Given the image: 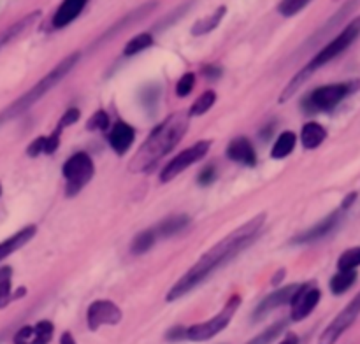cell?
Segmentation results:
<instances>
[{
  "label": "cell",
  "instance_id": "17",
  "mask_svg": "<svg viewBox=\"0 0 360 344\" xmlns=\"http://www.w3.org/2000/svg\"><path fill=\"white\" fill-rule=\"evenodd\" d=\"M35 232H37V227H35V225H28V227L18 230L15 236L2 241V243H0V262L6 260L8 257H11L12 253H16V251H18L19 248L25 246L26 243H31L32 237L35 236Z\"/></svg>",
  "mask_w": 360,
  "mask_h": 344
},
{
  "label": "cell",
  "instance_id": "39",
  "mask_svg": "<svg viewBox=\"0 0 360 344\" xmlns=\"http://www.w3.org/2000/svg\"><path fill=\"white\" fill-rule=\"evenodd\" d=\"M204 74H206V78L216 79V78H220V76H221V71H220V69H216V67H207V69H204Z\"/></svg>",
  "mask_w": 360,
  "mask_h": 344
},
{
  "label": "cell",
  "instance_id": "10",
  "mask_svg": "<svg viewBox=\"0 0 360 344\" xmlns=\"http://www.w3.org/2000/svg\"><path fill=\"white\" fill-rule=\"evenodd\" d=\"M121 318V309L111 300H95L87 311V323L90 330H98L104 325H118Z\"/></svg>",
  "mask_w": 360,
  "mask_h": 344
},
{
  "label": "cell",
  "instance_id": "42",
  "mask_svg": "<svg viewBox=\"0 0 360 344\" xmlns=\"http://www.w3.org/2000/svg\"><path fill=\"white\" fill-rule=\"evenodd\" d=\"M0 195H2V184H0Z\"/></svg>",
  "mask_w": 360,
  "mask_h": 344
},
{
  "label": "cell",
  "instance_id": "26",
  "mask_svg": "<svg viewBox=\"0 0 360 344\" xmlns=\"http://www.w3.org/2000/svg\"><path fill=\"white\" fill-rule=\"evenodd\" d=\"M214 102H216V94H214L213 90L204 92L203 95L197 97V101H194L188 114H190V117H203L204 112H207L211 108H213Z\"/></svg>",
  "mask_w": 360,
  "mask_h": 344
},
{
  "label": "cell",
  "instance_id": "9",
  "mask_svg": "<svg viewBox=\"0 0 360 344\" xmlns=\"http://www.w3.org/2000/svg\"><path fill=\"white\" fill-rule=\"evenodd\" d=\"M360 316V293L336 316L330 325L320 336L318 344H336L339 337L355 323V320Z\"/></svg>",
  "mask_w": 360,
  "mask_h": 344
},
{
  "label": "cell",
  "instance_id": "12",
  "mask_svg": "<svg viewBox=\"0 0 360 344\" xmlns=\"http://www.w3.org/2000/svg\"><path fill=\"white\" fill-rule=\"evenodd\" d=\"M55 334V325L49 320H41L34 325H25L15 334L12 344H49Z\"/></svg>",
  "mask_w": 360,
  "mask_h": 344
},
{
  "label": "cell",
  "instance_id": "5",
  "mask_svg": "<svg viewBox=\"0 0 360 344\" xmlns=\"http://www.w3.org/2000/svg\"><path fill=\"white\" fill-rule=\"evenodd\" d=\"M357 88H359V83H336V85L320 86L304 98L302 108L309 114H313V112H329L338 108Z\"/></svg>",
  "mask_w": 360,
  "mask_h": 344
},
{
  "label": "cell",
  "instance_id": "22",
  "mask_svg": "<svg viewBox=\"0 0 360 344\" xmlns=\"http://www.w3.org/2000/svg\"><path fill=\"white\" fill-rule=\"evenodd\" d=\"M295 144H297V135L290 130L283 132V134H280V137L276 139V142L273 144L271 157H273L274 160H283V158H286L293 150H295Z\"/></svg>",
  "mask_w": 360,
  "mask_h": 344
},
{
  "label": "cell",
  "instance_id": "24",
  "mask_svg": "<svg viewBox=\"0 0 360 344\" xmlns=\"http://www.w3.org/2000/svg\"><path fill=\"white\" fill-rule=\"evenodd\" d=\"M357 281V270H338L336 276L330 280V292L334 295H341V293L348 292Z\"/></svg>",
  "mask_w": 360,
  "mask_h": 344
},
{
  "label": "cell",
  "instance_id": "21",
  "mask_svg": "<svg viewBox=\"0 0 360 344\" xmlns=\"http://www.w3.org/2000/svg\"><path fill=\"white\" fill-rule=\"evenodd\" d=\"M188 223H190V218L187 214H174V216H169L167 220L158 223L153 230L157 237H171L174 234L181 232Z\"/></svg>",
  "mask_w": 360,
  "mask_h": 344
},
{
  "label": "cell",
  "instance_id": "34",
  "mask_svg": "<svg viewBox=\"0 0 360 344\" xmlns=\"http://www.w3.org/2000/svg\"><path fill=\"white\" fill-rule=\"evenodd\" d=\"M79 114H81V112H79V109H76V108L67 109V111L64 112V117L60 118V121H58V125H57V128H55V130L60 132V134H62L65 127H71V125H74L76 121L79 120Z\"/></svg>",
  "mask_w": 360,
  "mask_h": 344
},
{
  "label": "cell",
  "instance_id": "28",
  "mask_svg": "<svg viewBox=\"0 0 360 344\" xmlns=\"http://www.w3.org/2000/svg\"><path fill=\"white\" fill-rule=\"evenodd\" d=\"M151 44H153V35L151 34L135 35L134 39H130V41L127 42V46H125V49H123V55L134 56V55H137V53H141V51H144V49L150 48Z\"/></svg>",
  "mask_w": 360,
  "mask_h": 344
},
{
  "label": "cell",
  "instance_id": "30",
  "mask_svg": "<svg viewBox=\"0 0 360 344\" xmlns=\"http://www.w3.org/2000/svg\"><path fill=\"white\" fill-rule=\"evenodd\" d=\"M285 327H286V322H283V320L278 323H274V325H271L269 329L264 330L260 336H257L255 339H252L248 344H271L276 337L280 336V334L283 332V330H285Z\"/></svg>",
  "mask_w": 360,
  "mask_h": 344
},
{
  "label": "cell",
  "instance_id": "25",
  "mask_svg": "<svg viewBox=\"0 0 360 344\" xmlns=\"http://www.w3.org/2000/svg\"><path fill=\"white\" fill-rule=\"evenodd\" d=\"M12 299V269L4 266L0 267V309H4Z\"/></svg>",
  "mask_w": 360,
  "mask_h": 344
},
{
  "label": "cell",
  "instance_id": "31",
  "mask_svg": "<svg viewBox=\"0 0 360 344\" xmlns=\"http://www.w3.org/2000/svg\"><path fill=\"white\" fill-rule=\"evenodd\" d=\"M309 2H311V0H282L278 6V11L280 15L285 16V18H290V16H295L297 12L302 11Z\"/></svg>",
  "mask_w": 360,
  "mask_h": 344
},
{
  "label": "cell",
  "instance_id": "15",
  "mask_svg": "<svg viewBox=\"0 0 360 344\" xmlns=\"http://www.w3.org/2000/svg\"><path fill=\"white\" fill-rule=\"evenodd\" d=\"M109 146L113 148L117 155H125L130 150L132 142L135 139V130L132 125L125 123V121H118L113 125V128L109 130Z\"/></svg>",
  "mask_w": 360,
  "mask_h": 344
},
{
  "label": "cell",
  "instance_id": "6",
  "mask_svg": "<svg viewBox=\"0 0 360 344\" xmlns=\"http://www.w3.org/2000/svg\"><path fill=\"white\" fill-rule=\"evenodd\" d=\"M239 306H241V297L232 295L229 300H227L223 309H221L218 314H214L213 318L207 320V322L188 327L187 339L194 341V343H204V341L213 339V337L218 336L221 330L227 329V325H229L230 320L234 318V314H236V311L239 309Z\"/></svg>",
  "mask_w": 360,
  "mask_h": 344
},
{
  "label": "cell",
  "instance_id": "27",
  "mask_svg": "<svg viewBox=\"0 0 360 344\" xmlns=\"http://www.w3.org/2000/svg\"><path fill=\"white\" fill-rule=\"evenodd\" d=\"M155 241H157V234L155 230H144L139 236L132 241V253L134 255H144L146 251H150L155 246Z\"/></svg>",
  "mask_w": 360,
  "mask_h": 344
},
{
  "label": "cell",
  "instance_id": "16",
  "mask_svg": "<svg viewBox=\"0 0 360 344\" xmlns=\"http://www.w3.org/2000/svg\"><path fill=\"white\" fill-rule=\"evenodd\" d=\"M227 157H229V160L246 165V167H253L257 164L255 148L252 146V142L248 141L246 137L232 139L229 142V146H227Z\"/></svg>",
  "mask_w": 360,
  "mask_h": 344
},
{
  "label": "cell",
  "instance_id": "32",
  "mask_svg": "<svg viewBox=\"0 0 360 344\" xmlns=\"http://www.w3.org/2000/svg\"><path fill=\"white\" fill-rule=\"evenodd\" d=\"M194 85H196V74L194 72H187L183 74V78H180L176 85V95L178 97H188L194 90Z\"/></svg>",
  "mask_w": 360,
  "mask_h": 344
},
{
  "label": "cell",
  "instance_id": "23",
  "mask_svg": "<svg viewBox=\"0 0 360 344\" xmlns=\"http://www.w3.org/2000/svg\"><path fill=\"white\" fill-rule=\"evenodd\" d=\"M225 12H227L225 6H220V8H218L216 11L213 12V15H209V16H206V18L199 19L196 25L191 26V34H194V35H204V34H209V32H213L214 28L220 25V22L223 19Z\"/></svg>",
  "mask_w": 360,
  "mask_h": 344
},
{
  "label": "cell",
  "instance_id": "7",
  "mask_svg": "<svg viewBox=\"0 0 360 344\" xmlns=\"http://www.w3.org/2000/svg\"><path fill=\"white\" fill-rule=\"evenodd\" d=\"M95 165L92 162V158L87 153H74L62 167V174H64L65 181H67V188H65V194L69 197H74L76 194L83 190L90 183V180L94 178Z\"/></svg>",
  "mask_w": 360,
  "mask_h": 344
},
{
  "label": "cell",
  "instance_id": "1",
  "mask_svg": "<svg viewBox=\"0 0 360 344\" xmlns=\"http://www.w3.org/2000/svg\"><path fill=\"white\" fill-rule=\"evenodd\" d=\"M264 223H266V214H257L250 221L237 227L229 236L223 237L220 243L214 244L209 251H206L199 258V262L196 266H191L190 270L174 283V286L167 293V300L174 302V300L181 299V297L190 293L194 289H197L214 270L229 264L232 258H236L241 251L246 250L257 239V236H259L260 230L264 228Z\"/></svg>",
  "mask_w": 360,
  "mask_h": 344
},
{
  "label": "cell",
  "instance_id": "14",
  "mask_svg": "<svg viewBox=\"0 0 360 344\" xmlns=\"http://www.w3.org/2000/svg\"><path fill=\"white\" fill-rule=\"evenodd\" d=\"M339 218H341V211H336V213L329 214L325 220H322L320 223H316L315 227L308 228L306 232L299 234V236L293 239V244H306V243H315V241L323 239L325 236H329L339 223Z\"/></svg>",
  "mask_w": 360,
  "mask_h": 344
},
{
  "label": "cell",
  "instance_id": "18",
  "mask_svg": "<svg viewBox=\"0 0 360 344\" xmlns=\"http://www.w3.org/2000/svg\"><path fill=\"white\" fill-rule=\"evenodd\" d=\"M85 6H87V0H64L60 8L57 9V12H55V16H53V26L64 28V26L71 25L81 15Z\"/></svg>",
  "mask_w": 360,
  "mask_h": 344
},
{
  "label": "cell",
  "instance_id": "11",
  "mask_svg": "<svg viewBox=\"0 0 360 344\" xmlns=\"http://www.w3.org/2000/svg\"><path fill=\"white\" fill-rule=\"evenodd\" d=\"M320 297H322V292L316 286L299 284V290H297L292 302H290V306H292V313H290L292 322H300V320L308 318L309 314L315 311V307L318 306Z\"/></svg>",
  "mask_w": 360,
  "mask_h": 344
},
{
  "label": "cell",
  "instance_id": "13",
  "mask_svg": "<svg viewBox=\"0 0 360 344\" xmlns=\"http://www.w3.org/2000/svg\"><path fill=\"white\" fill-rule=\"evenodd\" d=\"M297 290H299V284H290V286L280 289L276 290V292L269 293L267 297H264V300L257 306L255 313H253V318L260 320L264 318L266 314H269L273 309H276V307H282L285 306V304H290Z\"/></svg>",
  "mask_w": 360,
  "mask_h": 344
},
{
  "label": "cell",
  "instance_id": "33",
  "mask_svg": "<svg viewBox=\"0 0 360 344\" xmlns=\"http://www.w3.org/2000/svg\"><path fill=\"white\" fill-rule=\"evenodd\" d=\"M88 130H108L109 128V114L105 111H97L92 114L90 120L87 121Z\"/></svg>",
  "mask_w": 360,
  "mask_h": 344
},
{
  "label": "cell",
  "instance_id": "19",
  "mask_svg": "<svg viewBox=\"0 0 360 344\" xmlns=\"http://www.w3.org/2000/svg\"><path fill=\"white\" fill-rule=\"evenodd\" d=\"M39 18H41V12L39 11L31 12V15H26L25 18L18 19L15 25H11L9 28H6L4 32H0V49H4L6 46L11 44L15 39H18L23 32L28 31V28H31V26L34 25Z\"/></svg>",
  "mask_w": 360,
  "mask_h": 344
},
{
  "label": "cell",
  "instance_id": "41",
  "mask_svg": "<svg viewBox=\"0 0 360 344\" xmlns=\"http://www.w3.org/2000/svg\"><path fill=\"white\" fill-rule=\"evenodd\" d=\"M280 344H299V337H297L295 334H289Z\"/></svg>",
  "mask_w": 360,
  "mask_h": 344
},
{
  "label": "cell",
  "instance_id": "40",
  "mask_svg": "<svg viewBox=\"0 0 360 344\" xmlns=\"http://www.w3.org/2000/svg\"><path fill=\"white\" fill-rule=\"evenodd\" d=\"M60 344H78V343H76L74 336H72L71 332H64L60 337Z\"/></svg>",
  "mask_w": 360,
  "mask_h": 344
},
{
  "label": "cell",
  "instance_id": "36",
  "mask_svg": "<svg viewBox=\"0 0 360 344\" xmlns=\"http://www.w3.org/2000/svg\"><path fill=\"white\" fill-rule=\"evenodd\" d=\"M214 178H216V169H214L213 165H209V167H206L204 171H200L197 181H199L200 187H207V184L213 183Z\"/></svg>",
  "mask_w": 360,
  "mask_h": 344
},
{
  "label": "cell",
  "instance_id": "29",
  "mask_svg": "<svg viewBox=\"0 0 360 344\" xmlns=\"http://www.w3.org/2000/svg\"><path fill=\"white\" fill-rule=\"evenodd\" d=\"M360 267V246L343 251L338 258V270H357Z\"/></svg>",
  "mask_w": 360,
  "mask_h": 344
},
{
  "label": "cell",
  "instance_id": "2",
  "mask_svg": "<svg viewBox=\"0 0 360 344\" xmlns=\"http://www.w3.org/2000/svg\"><path fill=\"white\" fill-rule=\"evenodd\" d=\"M190 123V114L187 111L173 112L165 118L143 142L135 157L128 164L130 172H148L153 169L162 158L176 148L178 142L185 137Z\"/></svg>",
  "mask_w": 360,
  "mask_h": 344
},
{
  "label": "cell",
  "instance_id": "38",
  "mask_svg": "<svg viewBox=\"0 0 360 344\" xmlns=\"http://www.w3.org/2000/svg\"><path fill=\"white\" fill-rule=\"evenodd\" d=\"M167 339L169 341H181V339H187V329L185 327H174L167 332Z\"/></svg>",
  "mask_w": 360,
  "mask_h": 344
},
{
  "label": "cell",
  "instance_id": "37",
  "mask_svg": "<svg viewBox=\"0 0 360 344\" xmlns=\"http://www.w3.org/2000/svg\"><path fill=\"white\" fill-rule=\"evenodd\" d=\"M158 94H160V92H158V88L157 86H151V88H146V90L143 92V104H157V101H158Z\"/></svg>",
  "mask_w": 360,
  "mask_h": 344
},
{
  "label": "cell",
  "instance_id": "8",
  "mask_svg": "<svg viewBox=\"0 0 360 344\" xmlns=\"http://www.w3.org/2000/svg\"><path fill=\"white\" fill-rule=\"evenodd\" d=\"M209 148H211V141H199V142H196L194 146H190V148H187L185 151H181L178 157H174L173 160H171L169 164L164 167V171H162V174H160L162 183H169V181H173L174 178L180 176L181 172L187 171L190 165H194V164H197L199 160H203V158L207 155V151H209Z\"/></svg>",
  "mask_w": 360,
  "mask_h": 344
},
{
  "label": "cell",
  "instance_id": "35",
  "mask_svg": "<svg viewBox=\"0 0 360 344\" xmlns=\"http://www.w3.org/2000/svg\"><path fill=\"white\" fill-rule=\"evenodd\" d=\"M44 148H46V137L42 135V137L34 139V141L31 142V146H28L26 153H28V157L35 158V157H39L41 153H44Z\"/></svg>",
  "mask_w": 360,
  "mask_h": 344
},
{
  "label": "cell",
  "instance_id": "3",
  "mask_svg": "<svg viewBox=\"0 0 360 344\" xmlns=\"http://www.w3.org/2000/svg\"><path fill=\"white\" fill-rule=\"evenodd\" d=\"M359 37H360V16L359 18L353 19V22H350L348 25L343 28L341 34H339L338 37L332 39V41H330L327 46H323V48L320 49L315 56H313V60L309 62L306 67L300 69V72H297L295 78H293L292 81L285 86V90H283L282 97H280L282 98V102L289 101V98L292 97L297 90H299L300 85H302V83L306 81V79H308L309 76L316 71V69L323 67L325 64H329V62L334 60L336 56H339L341 53H345L346 49H348L350 46H352Z\"/></svg>",
  "mask_w": 360,
  "mask_h": 344
},
{
  "label": "cell",
  "instance_id": "4",
  "mask_svg": "<svg viewBox=\"0 0 360 344\" xmlns=\"http://www.w3.org/2000/svg\"><path fill=\"white\" fill-rule=\"evenodd\" d=\"M79 56H81L79 53H72V55L65 56L64 60H62L57 67L51 69V71H49L41 81L35 83V85L32 86L31 90L26 92V94H23L19 98H16L9 108H6L4 111L0 112V125L6 123V121L9 120H15V118H18L19 114L28 111L32 105L37 104V102L48 94V92H51L53 88H55V86H57L58 83H60L62 79H64L65 76L74 69V65L78 64L79 60Z\"/></svg>",
  "mask_w": 360,
  "mask_h": 344
},
{
  "label": "cell",
  "instance_id": "20",
  "mask_svg": "<svg viewBox=\"0 0 360 344\" xmlns=\"http://www.w3.org/2000/svg\"><path fill=\"white\" fill-rule=\"evenodd\" d=\"M327 139V130L316 121H309L300 130V142L306 150H316Z\"/></svg>",
  "mask_w": 360,
  "mask_h": 344
}]
</instances>
